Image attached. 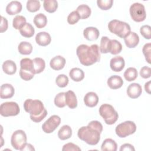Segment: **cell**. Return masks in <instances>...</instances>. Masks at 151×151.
Instances as JSON below:
<instances>
[{"label": "cell", "instance_id": "6da1fadb", "mask_svg": "<svg viewBox=\"0 0 151 151\" xmlns=\"http://www.w3.org/2000/svg\"><path fill=\"white\" fill-rule=\"evenodd\" d=\"M99 47L97 44L88 46L86 44L80 45L76 50V54L81 64L89 66L99 62L100 53Z\"/></svg>", "mask_w": 151, "mask_h": 151}, {"label": "cell", "instance_id": "7a4b0ae2", "mask_svg": "<svg viewBox=\"0 0 151 151\" xmlns=\"http://www.w3.org/2000/svg\"><path fill=\"white\" fill-rule=\"evenodd\" d=\"M25 111L30 114V119L34 122L39 123L47 115L42 102L39 100L27 99L24 103Z\"/></svg>", "mask_w": 151, "mask_h": 151}, {"label": "cell", "instance_id": "3957f363", "mask_svg": "<svg viewBox=\"0 0 151 151\" xmlns=\"http://www.w3.org/2000/svg\"><path fill=\"white\" fill-rule=\"evenodd\" d=\"M100 133L96 129L87 125L80 127L78 130L77 135L80 139L88 145H96L100 139Z\"/></svg>", "mask_w": 151, "mask_h": 151}, {"label": "cell", "instance_id": "277c9868", "mask_svg": "<svg viewBox=\"0 0 151 151\" xmlns=\"http://www.w3.org/2000/svg\"><path fill=\"white\" fill-rule=\"evenodd\" d=\"M108 28L111 33L123 38L131 32L130 27L127 23L117 19L110 21L108 24Z\"/></svg>", "mask_w": 151, "mask_h": 151}, {"label": "cell", "instance_id": "5b68a950", "mask_svg": "<svg viewBox=\"0 0 151 151\" xmlns=\"http://www.w3.org/2000/svg\"><path fill=\"white\" fill-rule=\"evenodd\" d=\"M99 114L107 124H114L118 119L119 115L114 107L109 104H103L99 108Z\"/></svg>", "mask_w": 151, "mask_h": 151}, {"label": "cell", "instance_id": "8992f818", "mask_svg": "<svg viewBox=\"0 0 151 151\" xmlns=\"http://www.w3.org/2000/svg\"><path fill=\"white\" fill-rule=\"evenodd\" d=\"M136 130V126L132 121H126L118 124L115 129L116 134L121 138L133 134Z\"/></svg>", "mask_w": 151, "mask_h": 151}, {"label": "cell", "instance_id": "52a82bcc", "mask_svg": "<svg viewBox=\"0 0 151 151\" xmlns=\"http://www.w3.org/2000/svg\"><path fill=\"white\" fill-rule=\"evenodd\" d=\"M129 11L131 18L133 21L139 22L143 21L146 19V13L143 4L135 2L130 6Z\"/></svg>", "mask_w": 151, "mask_h": 151}, {"label": "cell", "instance_id": "ba28073f", "mask_svg": "<svg viewBox=\"0 0 151 151\" xmlns=\"http://www.w3.org/2000/svg\"><path fill=\"white\" fill-rule=\"evenodd\" d=\"M19 107L16 102L8 101L3 103L0 106L1 115L4 117L15 116L19 114Z\"/></svg>", "mask_w": 151, "mask_h": 151}, {"label": "cell", "instance_id": "9c48e42d", "mask_svg": "<svg viewBox=\"0 0 151 151\" xmlns=\"http://www.w3.org/2000/svg\"><path fill=\"white\" fill-rule=\"evenodd\" d=\"M11 143L15 149L21 150L27 143V135L24 131L22 130L15 131L12 134Z\"/></svg>", "mask_w": 151, "mask_h": 151}, {"label": "cell", "instance_id": "30bf717a", "mask_svg": "<svg viewBox=\"0 0 151 151\" xmlns=\"http://www.w3.org/2000/svg\"><path fill=\"white\" fill-rule=\"evenodd\" d=\"M61 123V118L57 115L50 116L42 124V130L45 133H51L53 132Z\"/></svg>", "mask_w": 151, "mask_h": 151}, {"label": "cell", "instance_id": "8fae6325", "mask_svg": "<svg viewBox=\"0 0 151 151\" xmlns=\"http://www.w3.org/2000/svg\"><path fill=\"white\" fill-rule=\"evenodd\" d=\"M124 60L121 56H116L112 58L110 62V66L111 69L116 72L121 71L124 68Z\"/></svg>", "mask_w": 151, "mask_h": 151}, {"label": "cell", "instance_id": "7c38bea8", "mask_svg": "<svg viewBox=\"0 0 151 151\" xmlns=\"http://www.w3.org/2000/svg\"><path fill=\"white\" fill-rule=\"evenodd\" d=\"M142 93L141 86L136 83L130 84L127 88V94L131 99H136L139 97Z\"/></svg>", "mask_w": 151, "mask_h": 151}, {"label": "cell", "instance_id": "4fadbf2b", "mask_svg": "<svg viewBox=\"0 0 151 151\" xmlns=\"http://www.w3.org/2000/svg\"><path fill=\"white\" fill-rule=\"evenodd\" d=\"M124 41L126 45L128 48H132L136 47L138 45L139 42V37L134 32H130L124 38Z\"/></svg>", "mask_w": 151, "mask_h": 151}, {"label": "cell", "instance_id": "5bb4252c", "mask_svg": "<svg viewBox=\"0 0 151 151\" xmlns=\"http://www.w3.org/2000/svg\"><path fill=\"white\" fill-rule=\"evenodd\" d=\"M14 88L10 84L1 85L0 89V97L2 99L11 98L14 94Z\"/></svg>", "mask_w": 151, "mask_h": 151}, {"label": "cell", "instance_id": "9a60e30c", "mask_svg": "<svg viewBox=\"0 0 151 151\" xmlns=\"http://www.w3.org/2000/svg\"><path fill=\"white\" fill-rule=\"evenodd\" d=\"M83 35L86 40L88 41H94L99 38L100 32L96 27H88L84 29Z\"/></svg>", "mask_w": 151, "mask_h": 151}, {"label": "cell", "instance_id": "2e32d148", "mask_svg": "<svg viewBox=\"0 0 151 151\" xmlns=\"http://www.w3.org/2000/svg\"><path fill=\"white\" fill-rule=\"evenodd\" d=\"M51 41V36L47 32H40L36 35L35 41L40 46H47L50 44Z\"/></svg>", "mask_w": 151, "mask_h": 151}, {"label": "cell", "instance_id": "e0dca14e", "mask_svg": "<svg viewBox=\"0 0 151 151\" xmlns=\"http://www.w3.org/2000/svg\"><path fill=\"white\" fill-rule=\"evenodd\" d=\"M22 8L21 2L17 1H14L9 2L6 7V12L10 15H13L19 13Z\"/></svg>", "mask_w": 151, "mask_h": 151}, {"label": "cell", "instance_id": "ac0fdd59", "mask_svg": "<svg viewBox=\"0 0 151 151\" xmlns=\"http://www.w3.org/2000/svg\"><path fill=\"white\" fill-rule=\"evenodd\" d=\"M65 64V59L61 56L57 55L53 57L50 63V65L54 70H60L64 68Z\"/></svg>", "mask_w": 151, "mask_h": 151}, {"label": "cell", "instance_id": "d6986e66", "mask_svg": "<svg viewBox=\"0 0 151 151\" xmlns=\"http://www.w3.org/2000/svg\"><path fill=\"white\" fill-rule=\"evenodd\" d=\"M84 102L87 106L93 107L97 106L99 102V97L94 92H88L84 97Z\"/></svg>", "mask_w": 151, "mask_h": 151}, {"label": "cell", "instance_id": "ffe728a7", "mask_svg": "<svg viewBox=\"0 0 151 151\" xmlns=\"http://www.w3.org/2000/svg\"><path fill=\"white\" fill-rule=\"evenodd\" d=\"M65 100L66 105L70 109H75L77 106V97L71 90H68L65 92Z\"/></svg>", "mask_w": 151, "mask_h": 151}, {"label": "cell", "instance_id": "44dd1931", "mask_svg": "<svg viewBox=\"0 0 151 151\" xmlns=\"http://www.w3.org/2000/svg\"><path fill=\"white\" fill-rule=\"evenodd\" d=\"M107 85L111 89H117L120 88L123 84V81L121 77L114 75L107 80Z\"/></svg>", "mask_w": 151, "mask_h": 151}, {"label": "cell", "instance_id": "7402d4cb", "mask_svg": "<svg viewBox=\"0 0 151 151\" xmlns=\"http://www.w3.org/2000/svg\"><path fill=\"white\" fill-rule=\"evenodd\" d=\"M2 70L6 74L12 75L17 71L16 64L12 60H6L2 64Z\"/></svg>", "mask_w": 151, "mask_h": 151}, {"label": "cell", "instance_id": "603a6c76", "mask_svg": "<svg viewBox=\"0 0 151 151\" xmlns=\"http://www.w3.org/2000/svg\"><path fill=\"white\" fill-rule=\"evenodd\" d=\"M20 67L21 70L25 71H28L35 74L32 60H31L28 58H22L20 61Z\"/></svg>", "mask_w": 151, "mask_h": 151}, {"label": "cell", "instance_id": "cb8c5ba5", "mask_svg": "<svg viewBox=\"0 0 151 151\" xmlns=\"http://www.w3.org/2000/svg\"><path fill=\"white\" fill-rule=\"evenodd\" d=\"M117 149V145L116 142L110 138L106 139L102 143L101 149L103 151H116Z\"/></svg>", "mask_w": 151, "mask_h": 151}, {"label": "cell", "instance_id": "d4e9b609", "mask_svg": "<svg viewBox=\"0 0 151 151\" xmlns=\"http://www.w3.org/2000/svg\"><path fill=\"white\" fill-rule=\"evenodd\" d=\"M70 78L74 81H81L84 78V71L79 68H73L69 73Z\"/></svg>", "mask_w": 151, "mask_h": 151}, {"label": "cell", "instance_id": "484cf974", "mask_svg": "<svg viewBox=\"0 0 151 151\" xmlns=\"http://www.w3.org/2000/svg\"><path fill=\"white\" fill-rule=\"evenodd\" d=\"M71 135L72 129L68 125L63 126L58 132V137L62 140L69 139Z\"/></svg>", "mask_w": 151, "mask_h": 151}, {"label": "cell", "instance_id": "4316f807", "mask_svg": "<svg viewBox=\"0 0 151 151\" xmlns=\"http://www.w3.org/2000/svg\"><path fill=\"white\" fill-rule=\"evenodd\" d=\"M21 35L26 38L32 37L35 32V30L32 25L29 23H26L20 29Z\"/></svg>", "mask_w": 151, "mask_h": 151}, {"label": "cell", "instance_id": "83f0119b", "mask_svg": "<svg viewBox=\"0 0 151 151\" xmlns=\"http://www.w3.org/2000/svg\"><path fill=\"white\" fill-rule=\"evenodd\" d=\"M35 74H39L42 72L45 67V61L40 57L35 58L32 60Z\"/></svg>", "mask_w": 151, "mask_h": 151}, {"label": "cell", "instance_id": "f1b7e54d", "mask_svg": "<svg viewBox=\"0 0 151 151\" xmlns=\"http://www.w3.org/2000/svg\"><path fill=\"white\" fill-rule=\"evenodd\" d=\"M76 11L79 14L81 19H87L90 17L91 12L90 8L86 4L79 5L77 8Z\"/></svg>", "mask_w": 151, "mask_h": 151}, {"label": "cell", "instance_id": "f546056e", "mask_svg": "<svg viewBox=\"0 0 151 151\" xmlns=\"http://www.w3.org/2000/svg\"><path fill=\"white\" fill-rule=\"evenodd\" d=\"M18 50L21 54L29 55L32 51V46L29 42L22 41L19 44Z\"/></svg>", "mask_w": 151, "mask_h": 151}, {"label": "cell", "instance_id": "4dcf8cb0", "mask_svg": "<svg viewBox=\"0 0 151 151\" xmlns=\"http://www.w3.org/2000/svg\"><path fill=\"white\" fill-rule=\"evenodd\" d=\"M34 23L38 28H42L47 24V18L44 14L40 13L34 17Z\"/></svg>", "mask_w": 151, "mask_h": 151}, {"label": "cell", "instance_id": "1f68e13d", "mask_svg": "<svg viewBox=\"0 0 151 151\" xmlns=\"http://www.w3.org/2000/svg\"><path fill=\"white\" fill-rule=\"evenodd\" d=\"M44 9L49 12H54L58 8V2L55 0H45L43 3Z\"/></svg>", "mask_w": 151, "mask_h": 151}, {"label": "cell", "instance_id": "d6a6232c", "mask_svg": "<svg viewBox=\"0 0 151 151\" xmlns=\"http://www.w3.org/2000/svg\"><path fill=\"white\" fill-rule=\"evenodd\" d=\"M124 77L128 81H132L137 77L138 73L137 70L134 67H129L124 73Z\"/></svg>", "mask_w": 151, "mask_h": 151}, {"label": "cell", "instance_id": "836d02e7", "mask_svg": "<svg viewBox=\"0 0 151 151\" xmlns=\"http://www.w3.org/2000/svg\"><path fill=\"white\" fill-rule=\"evenodd\" d=\"M111 40L107 37H102L100 41V45L99 47L101 53L106 54L109 52Z\"/></svg>", "mask_w": 151, "mask_h": 151}, {"label": "cell", "instance_id": "e575fe53", "mask_svg": "<svg viewBox=\"0 0 151 151\" xmlns=\"http://www.w3.org/2000/svg\"><path fill=\"white\" fill-rule=\"evenodd\" d=\"M122 50V45L121 43L116 40H111L109 52L113 55L119 54Z\"/></svg>", "mask_w": 151, "mask_h": 151}, {"label": "cell", "instance_id": "d590c367", "mask_svg": "<svg viewBox=\"0 0 151 151\" xmlns=\"http://www.w3.org/2000/svg\"><path fill=\"white\" fill-rule=\"evenodd\" d=\"M26 18L22 15H17L12 21V26L15 29H20L25 24Z\"/></svg>", "mask_w": 151, "mask_h": 151}, {"label": "cell", "instance_id": "8d00e7d4", "mask_svg": "<svg viewBox=\"0 0 151 151\" xmlns=\"http://www.w3.org/2000/svg\"><path fill=\"white\" fill-rule=\"evenodd\" d=\"M54 104L55 105L60 108H63L65 107V92H61L57 94L54 98Z\"/></svg>", "mask_w": 151, "mask_h": 151}, {"label": "cell", "instance_id": "74e56055", "mask_svg": "<svg viewBox=\"0 0 151 151\" xmlns=\"http://www.w3.org/2000/svg\"><path fill=\"white\" fill-rule=\"evenodd\" d=\"M40 2L37 0H29L27 2V9L31 12H35L40 8Z\"/></svg>", "mask_w": 151, "mask_h": 151}, {"label": "cell", "instance_id": "f35d334b", "mask_svg": "<svg viewBox=\"0 0 151 151\" xmlns=\"http://www.w3.org/2000/svg\"><path fill=\"white\" fill-rule=\"evenodd\" d=\"M55 83L58 87L61 88L65 87L68 83V78L65 74H60L57 77Z\"/></svg>", "mask_w": 151, "mask_h": 151}, {"label": "cell", "instance_id": "ab89813d", "mask_svg": "<svg viewBox=\"0 0 151 151\" xmlns=\"http://www.w3.org/2000/svg\"><path fill=\"white\" fill-rule=\"evenodd\" d=\"M113 0H97V4L99 8L102 10H108L110 9L113 5Z\"/></svg>", "mask_w": 151, "mask_h": 151}, {"label": "cell", "instance_id": "60d3db41", "mask_svg": "<svg viewBox=\"0 0 151 151\" xmlns=\"http://www.w3.org/2000/svg\"><path fill=\"white\" fill-rule=\"evenodd\" d=\"M80 19L81 18L78 12L76 11H73L68 15L67 17V22L69 24L74 25L77 23Z\"/></svg>", "mask_w": 151, "mask_h": 151}, {"label": "cell", "instance_id": "b9f144b4", "mask_svg": "<svg viewBox=\"0 0 151 151\" xmlns=\"http://www.w3.org/2000/svg\"><path fill=\"white\" fill-rule=\"evenodd\" d=\"M143 53L145 57V59L146 61L150 64V57H151V44L150 43H147L145 44V45L143 47L142 49Z\"/></svg>", "mask_w": 151, "mask_h": 151}, {"label": "cell", "instance_id": "7bdbcfd3", "mask_svg": "<svg viewBox=\"0 0 151 151\" xmlns=\"http://www.w3.org/2000/svg\"><path fill=\"white\" fill-rule=\"evenodd\" d=\"M141 35L147 40H150L151 38V27L148 25H143L140 29Z\"/></svg>", "mask_w": 151, "mask_h": 151}, {"label": "cell", "instance_id": "ee69618b", "mask_svg": "<svg viewBox=\"0 0 151 151\" xmlns=\"http://www.w3.org/2000/svg\"><path fill=\"white\" fill-rule=\"evenodd\" d=\"M63 151H80L81 149L76 145L73 143L65 144L62 149Z\"/></svg>", "mask_w": 151, "mask_h": 151}, {"label": "cell", "instance_id": "f6af8a7d", "mask_svg": "<svg viewBox=\"0 0 151 151\" xmlns=\"http://www.w3.org/2000/svg\"><path fill=\"white\" fill-rule=\"evenodd\" d=\"M34 74L28 72V71H23L22 70L20 69L19 70V76L21 77V78L25 80V81H29L31 80L34 76Z\"/></svg>", "mask_w": 151, "mask_h": 151}, {"label": "cell", "instance_id": "bcb514c9", "mask_svg": "<svg viewBox=\"0 0 151 151\" xmlns=\"http://www.w3.org/2000/svg\"><path fill=\"white\" fill-rule=\"evenodd\" d=\"M140 75L143 78H148L151 76V68L147 66L143 67L140 71Z\"/></svg>", "mask_w": 151, "mask_h": 151}, {"label": "cell", "instance_id": "7dc6e473", "mask_svg": "<svg viewBox=\"0 0 151 151\" xmlns=\"http://www.w3.org/2000/svg\"><path fill=\"white\" fill-rule=\"evenodd\" d=\"M88 126L96 129L100 133H101V132L103 130V126H102L101 123L100 122L97 121V120H93V121L90 122L88 124Z\"/></svg>", "mask_w": 151, "mask_h": 151}, {"label": "cell", "instance_id": "c3c4849f", "mask_svg": "<svg viewBox=\"0 0 151 151\" xmlns=\"http://www.w3.org/2000/svg\"><path fill=\"white\" fill-rule=\"evenodd\" d=\"M8 21L7 19L3 17L2 16L1 17V32H4L6 31L8 29Z\"/></svg>", "mask_w": 151, "mask_h": 151}, {"label": "cell", "instance_id": "681fc988", "mask_svg": "<svg viewBox=\"0 0 151 151\" xmlns=\"http://www.w3.org/2000/svg\"><path fill=\"white\" fill-rule=\"evenodd\" d=\"M120 151H127V150H130V151H134L135 149L133 147V145L129 144V143H125L123 144L121 146L120 148Z\"/></svg>", "mask_w": 151, "mask_h": 151}, {"label": "cell", "instance_id": "f907efd6", "mask_svg": "<svg viewBox=\"0 0 151 151\" xmlns=\"http://www.w3.org/2000/svg\"><path fill=\"white\" fill-rule=\"evenodd\" d=\"M21 151H24V150H35V149L34 147L29 143H25V145L24 146L22 149L21 150Z\"/></svg>", "mask_w": 151, "mask_h": 151}, {"label": "cell", "instance_id": "816d5d0a", "mask_svg": "<svg viewBox=\"0 0 151 151\" xmlns=\"http://www.w3.org/2000/svg\"><path fill=\"white\" fill-rule=\"evenodd\" d=\"M150 81H148V82H147V83H145V91L147 93H149V94H150Z\"/></svg>", "mask_w": 151, "mask_h": 151}]
</instances>
